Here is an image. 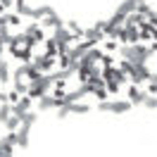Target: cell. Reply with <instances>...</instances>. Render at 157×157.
Listing matches in <instances>:
<instances>
[{
  "mask_svg": "<svg viewBox=\"0 0 157 157\" xmlns=\"http://www.w3.org/2000/svg\"><path fill=\"white\" fill-rule=\"evenodd\" d=\"M55 62H57V59L50 57V55H40V57H33V62H31V64L38 69L40 74H45V71H50V69L55 67Z\"/></svg>",
  "mask_w": 157,
  "mask_h": 157,
  "instance_id": "cell-7",
  "label": "cell"
},
{
  "mask_svg": "<svg viewBox=\"0 0 157 157\" xmlns=\"http://www.w3.org/2000/svg\"><path fill=\"white\" fill-rule=\"evenodd\" d=\"M136 10H138V0H124V2L117 7V12L121 17H128V14H133Z\"/></svg>",
  "mask_w": 157,
  "mask_h": 157,
  "instance_id": "cell-13",
  "label": "cell"
},
{
  "mask_svg": "<svg viewBox=\"0 0 157 157\" xmlns=\"http://www.w3.org/2000/svg\"><path fill=\"white\" fill-rule=\"evenodd\" d=\"M36 112H26L24 117H21V126H19V131H17V145L19 147H29V136H31V126L36 124Z\"/></svg>",
  "mask_w": 157,
  "mask_h": 157,
  "instance_id": "cell-4",
  "label": "cell"
},
{
  "mask_svg": "<svg viewBox=\"0 0 157 157\" xmlns=\"http://www.w3.org/2000/svg\"><path fill=\"white\" fill-rule=\"evenodd\" d=\"M0 14H5V7H2V5H0Z\"/></svg>",
  "mask_w": 157,
  "mask_h": 157,
  "instance_id": "cell-38",
  "label": "cell"
},
{
  "mask_svg": "<svg viewBox=\"0 0 157 157\" xmlns=\"http://www.w3.org/2000/svg\"><path fill=\"white\" fill-rule=\"evenodd\" d=\"M45 55H50V57L57 55V40L55 38H45Z\"/></svg>",
  "mask_w": 157,
  "mask_h": 157,
  "instance_id": "cell-21",
  "label": "cell"
},
{
  "mask_svg": "<svg viewBox=\"0 0 157 157\" xmlns=\"http://www.w3.org/2000/svg\"><path fill=\"white\" fill-rule=\"evenodd\" d=\"M93 95H95V98H98L100 102H105V100L109 98V93L105 90V86H102V88H93Z\"/></svg>",
  "mask_w": 157,
  "mask_h": 157,
  "instance_id": "cell-26",
  "label": "cell"
},
{
  "mask_svg": "<svg viewBox=\"0 0 157 157\" xmlns=\"http://www.w3.org/2000/svg\"><path fill=\"white\" fill-rule=\"evenodd\" d=\"M131 107H133V105H131L128 100H105V102L98 105V109L105 112V114H126Z\"/></svg>",
  "mask_w": 157,
  "mask_h": 157,
  "instance_id": "cell-5",
  "label": "cell"
},
{
  "mask_svg": "<svg viewBox=\"0 0 157 157\" xmlns=\"http://www.w3.org/2000/svg\"><path fill=\"white\" fill-rule=\"evenodd\" d=\"M21 126V119L19 117H10L7 121H5V128H7V133H17Z\"/></svg>",
  "mask_w": 157,
  "mask_h": 157,
  "instance_id": "cell-17",
  "label": "cell"
},
{
  "mask_svg": "<svg viewBox=\"0 0 157 157\" xmlns=\"http://www.w3.org/2000/svg\"><path fill=\"white\" fill-rule=\"evenodd\" d=\"M145 93H147V95H157V81H150V83H147Z\"/></svg>",
  "mask_w": 157,
  "mask_h": 157,
  "instance_id": "cell-31",
  "label": "cell"
},
{
  "mask_svg": "<svg viewBox=\"0 0 157 157\" xmlns=\"http://www.w3.org/2000/svg\"><path fill=\"white\" fill-rule=\"evenodd\" d=\"M119 69L133 81V86L143 83V81H150V76H152V71H150L145 64H131L128 59H121V62H119Z\"/></svg>",
  "mask_w": 157,
  "mask_h": 157,
  "instance_id": "cell-1",
  "label": "cell"
},
{
  "mask_svg": "<svg viewBox=\"0 0 157 157\" xmlns=\"http://www.w3.org/2000/svg\"><path fill=\"white\" fill-rule=\"evenodd\" d=\"M109 38H119L121 43H124V45H128V36H126V29H124V26H119V29L114 31L112 36H109Z\"/></svg>",
  "mask_w": 157,
  "mask_h": 157,
  "instance_id": "cell-25",
  "label": "cell"
},
{
  "mask_svg": "<svg viewBox=\"0 0 157 157\" xmlns=\"http://www.w3.org/2000/svg\"><path fill=\"white\" fill-rule=\"evenodd\" d=\"M0 5L7 10V7H12V5H14V0H0Z\"/></svg>",
  "mask_w": 157,
  "mask_h": 157,
  "instance_id": "cell-33",
  "label": "cell"
},
{
  "mask_svg": "<svg viewBox=\"0 0 157 157\" xmlns=\"http://www.w3.org/2000/svg\"><path fill=\"white\" fill-rule=\"evenodd\" d=\"M52 38L57 40V45H69L71 40H76L74 36H71V31H67V26H64V29H57V31H55V36H52Z\"/></svg>",
  "mask_w": 157,
  "mask_h": 157,
  "instance_id": "cell-12",
  "label": "cell"
},
{
  "mask_svg": "<svg viewBox=\"0 0 157 157\" xmlns=\"http://www.w3.org/2000/svg\"><path fill=\"white\" fill-rule=\"evenodd\" d=\"M10 117H12V105L10 102H2V105H0V121L5 124Z\"/></svg>",
  "mask_w": 157,
  "mask_h": 157,
  "instance_id": "cell-20",
  "label": "cell"
},
{
  "mask_svg": "<svg viewBox=\"0 0 157 157\" xmlns=\"http://www.w3.org/2000/svg\"><path fill=\"white\" fill-rule=\"evenodd\" d=\"M150 81H157V69L152 71V76H150Z\"/></svg>",
  "mask_w": 157,
  "mask_h": 157,
  "instance_id": "cell-36",
  "label": "cell"
},
{
  "mask_svg": "<svg viewBox=\"0 0 157 157\" xmlns=\"http://www.w3.org/2000/svg\"><path fill=\"white\" fill-rule=\"evenodd\" d=\"M38 24H40V29H43V26H48V29H55V31H57V29H64V21L59 19V14H57V12L48 14V17H45V19H40Z\"/></svg>",
  "mask_w": 157,
  "mask_h": 157,
  "instance_id": "cell-8",
  "label": "cell"
},
{
  "mask_svg": "<svg viewBox=\"0 0 157 157\" xmlns=\"http://www.w3.org/2000/svg\"><path fill=\"white\" fill-rule=\"evenodd\" d=\"M5 21H7V26H19L21 17L17 14V12H10V14H5Z\"/></svg>",
  "mask_w": 157,
  "mask_h": 157,
  "instance_id": "cell-24",
  "label": "cell"
},
{
  "mask_svg": "<svg viewBox=\"0 0 157 157\" xmlns=\"http://www.w3.org/2000/svg\"><path fill=\"white\" fill-rule=\"evenodd\" d=\"M12 83H14V90L19 95H29V83H24L21 78H12Z\"/></svg>",
  "mask_w": 157,
  "mask_h": 157,
  "instance_id": "cell-19",
  "label": "cell"
},
{
  "mask_svg": "<svg viewBox=\"0 0 157 157\" xmlns=\"http://www.w3.org/2000/svg\"><path fill=\"white\" fill-rule=\"evenodd\" d=\"M100 64H102V69H107V67H114V57L105 52V55H102V62H100Z\"/></svg>",
  "mask_w": 157,
  "mask_h": 157,
  "instance_id": "cell-28",
  "label": "cell"
},
{
  "mask_svg": "<svg viewBox=\"0 0 157 157\" xmlns=\"http://www.w3.org/2000/svg\"><path fill=\"white\" fill-rule=\"evenodd\" d=\"M64 26H67V31H71V36H74V38H78V36H83V29L78 26L76 21H67Z\"/></svg>",
  "mask_w": 157,
  "mask_h": 157,
  "instance_id": "cell-22",
  "label": "cell"
},
{
  "mask_svg": "<svg viewBox=\"0 0 157 157\" xmlns=\"http://www.w3.org/2000/svg\"><path fill=\"white\" fill-rule=\"evenodd\" d=\"M143 105H145L147 109H157V98H155V95H147V98H145V102H143Z\"/></svg>",
  "mask_w": 157,
  "mask_h": 157,
  "instance_id": "cell-30",
  "label": "cell"
},
{
  "mask_svg": "<svg viewBox=\"0 0 157 157\" xmlns=\"http://www.w3.org/2000/svg\"><path fill=\"white\" fill-rule=\"evenodd\" d=\"M2 48H5V43L0 40V62H2Z\"/></svg>",
  "mask_w": 157,
  "mask_h": 157,
  "instance_id": "cell-35",
  "label": "cell"
},
{
  "mask_svg": "<svg viewBox=\"0 0 157 157\" xmlns=\"http://www.w3.org/2000/svg\"><path fill=\"white\" fill-rule=\"evenodd\" d=\"M14 12H17L19 17H29V19H33V7H31L26 0H14Z\"/></svg>",
  "mask_w": 157,
  "mask_h": 157,
  "instance_id": "cell-11",
  "label": "cell"
},
{
  "mask_svg": "<svg viewBox=\"0 0 157 157\" xmlns=\"http://www.w3.org/2000/svg\"><path fill=\"white\" fill-rule=\"evenodd\" d=\"M52 86V76L50 74H40L38 78H33V81H29V98L36 102V100H40L43 95H48V88Z\"/></svg>",
  "mask_w": 157,
  "mask_h": 157,
  "instance_id": "cell-3",
  "label": "cell"
},
{
  "mask_svg": "<svg viewBox=\"0 0 157 157\" xmlns=\"http://www.w3.org/2000/svg\"><path fill=\"white\" fill-rule=\"evenodd\" d=\"M2 102H7V93H5V90H0V105H2Z\"/></svg>",
  "mask_w": 157,
  "mask_h": 157,
  "instance_id": "cell-34",
  "label": "cell"
},
{
  "mask_svg": "<svg viewBox=\"0 0 157 157\" xmlns=\"http://www.w3.org/2000/svg\"><path fill=\"white\" fill-rule=\"evenodd\" d=\"M145 98H147L145 90L136 88V86H131V88H128V102H131V105H143V102H145Z\"/></svg>",
  "mask_w": 157,
  "mask_h": 157,
  "instance_id": "cell-10",
  "label": "cell"
},
{
  "mask_svg": "<svg viewBox=\"0 0 157 157\" xmlns=\"http://www.w3.org/2000/svg\"><path fill=\"white\" fill-rule=\"evenodd\" d=\"M126 29V36H128V45H136L138 40H140V31L138 26H124Z\"/></svg>",
  "mask_w": 157,
  "mask_h": 157,
  "instance_id": "cell-16",
  "label": "cell"
},
{
  "mask_svg": "<svg viewBox=\"0 0 157 157\" xmlns=\"http://www.w3.org/2000/svg\"><path fill=\"white\" fill-rule=\"evenodd\" d=\"M83 38H86V40H90V43H95V45H98L100 40H105V33H102V31H100V29H95V26H93V29H86V31H83Z\"/></svg>",
  "mask_w": 157,
  "mask_h": 157,
  "instance_id": "cell-14",
  "label": "cell"
},
{
  "mask_svg": "<svg viewBox=\"0 0 157 157\" xmlns=\"http://www.w3.org/2000/svg\"><path fill=\"white\" fill-rule=\"evenodd\" d=\"M138 14H143V17H145V19H147V17H150V12H152V7H150V5H147V2H145V0H138Z\"/></svg>",
  "mask_w": 157,
  "mask_h": 157,
  "instance_id": "cell-23",
  "label": "cell"
},
{
  "mask_svg": "<svg viewBox=\"0 0 157 157\" xmlns=\"http://www.w3.org/2000/svg\"><path fill=\"white\" fill-rule=\"evenodd\" d=\"M36 107H38V112H48V109L55 107V98L52 95H43L40 100H36Z\"/></svg>",
  "mask_w": 157,
  "mask_h": 157,
  "instance_id": "cell-15",
  "label": "cell"
},
{
  "mask_svg": "<svg viewBox=\"0 0 157 157\" xmlns=\"http://www.w3.org/2000/svg\"><path fill=\"white\" fill-rule=\"evenodd\" d=\"M105 50H107V55L114 52V50H117V40H107V43H105Z\"/></svg>",
  "mask_w": 157,
  "mask_h": 157,
  "instance_id": "cell-32",
  "label": "cell"
},
{
  "mask_svg": "<svg viewBox=\"0 0 157 157\" xmlns=\"http://www.w3.org/2000/svg\"><path fill=\"white\" fill-rule=\"evenodd\" d=\"M19 100H21V95L17 93V90H10V93H7V102H10V105H17Z\"/></svg>",
  "mask_w": 157,
  "mask_h": 157,
  "instance_id": "cell-29",
  "label": "cell"
},
{
  "mask_svg": "<svg viewBox=\"0 0 157 157\" xmlns=\"http://www.w3.org/2000/svg\"><path fill=\"white\" fill-rule=\"evenodd\" d=\"M7 81H12V74H10L7 62L2 59V62H0V83H7Z\"/></svg>",
  "mask_w": 157,
  "mask_h": 157,
  "instance_id": "cell-18",
  "label": "cell"
},
{
  "mask_svg": "<svg viewBox=\"0 0 157 157\" xmlns=\"http://www.w3.org/2000/svg\"><path fill=\"white\" fill-rule=\"evenodd\" d=\"M150 50H152V52H157V43H152V45H150Z\"/></svg>",
  "mask_w": 157,
  "mask_h": 157,
  "instance_id": "cell-37",
  "label": "cell"
},
{
  "mask_svg": "<svg viewBox=\"0 0 157 157\" xmlns=\"http://www.w3.org/2000/svg\"><path fill=\"white\" fill-rule=\"evenodd\" d=\"M119 52H121V57L128 59L131 64H145V59L152 55V50L145 48V45H140V43H136V45H121Z\"/></svg>",
  "mask_w": 157,
  "mask_h": 157,
  "instance_id": "cell-2",
  "label": "cell"
},
{
  "mask_svg": "<svg viewBox=\"0 0 157 157\" xmlns=\"http://www.w3.org/2000/svg\"><path fill=\"white\" fill-rule=\"evenodd\" d=\"M24 33H26L29 38H33L36 43H40V40H45V38H43V29H40V24H38V21H31L29 26L24 29Z\"/></svg>",
  "mask_w": 157,
  "mask_h": 157,
  "instance_id": "cell-9",
  "label": "cell"
},
{
  "mask_svg": "<svg viewBox=\"0 0 157 157\" xmlns=\"http://www.w3.org/2000/svg\"><path fill=\"white\" fill-rule=\"evenodd\" d=\"M90 112V105H86V102H74V105H64V107L57 109V117H67V114H88Z\"/></svg>",
  "mask_w": 157,
  "mask_h": 157,
  "instance_id": "cell-6",
  "label": "cell"
},
{
  "mask_svg": "<svg viewBox=\"0 0 157 157\" xmlns=\"http://www.w3.org/2000/svg\"><path fill=\"white\" fill-rule=\"evenodd\" d=\"M119 88H121L119 83H112V81H105V90H107L109 95H117V93H119Z\"/></svg>",
  "mask_w": 157,
  "mask_h": 157,
  "instance_id": "cell-27",
  "label": "cell"
}]
</instances>
